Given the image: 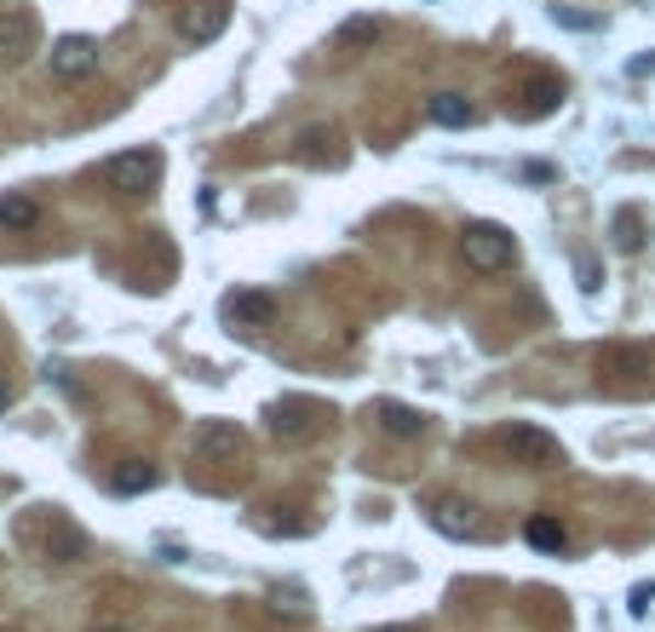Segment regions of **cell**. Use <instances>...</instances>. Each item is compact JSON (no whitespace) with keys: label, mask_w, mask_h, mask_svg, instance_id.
<instances>
[{"label":"cell","mask_w":655,"mask_h":632,"mask_svg":"<svg viewBox=\"0 0 655 632\" xmlns=\"http://www.w3.org/2000/svg\"><path fill=\"white\" fill-rule=\"evenodd\" d=\"M374 35H380V18H351L345 30H340V41H345V46H357V41H374Z\"/></svg>","instance_id":"d6986e66"},{"label":"cell","mask_w":655,"mask_h":632,"mask_svg":"<svg viewBox=\"0 0 655 632\" xmlns=\"http://www.w3.org/2000/svg\"><path fill=\"white\" fill-rule=\"evenodd\" d=\"M224 23H231V7H224V0H201V7H190V12L179 18V35H185L190 46H208V41L224 35Z\"/></svg>","instance_id":"52a82bcc"},{"label":"cell","mask_w":655,"mask_h":632,"mask_svg":"<svg viewBox=\"0 0 655 632\" xmlns=\"http://www.w3.org/2000/svg\"><path fill=\"white\" fill-rule=\"evenodd\" d=\"M30 53H35V18L12 7L7 18H0V58L18 64V58H30Z\"/></svg>","instance_id":"9c48e42d"},{"label":"cell","mask_w":655,"mask_h":632,"mask_svg":"<svg viewBox=\"0 0 655 632\" xmlns=\"http://www.w3.org/2000/svg\"><path fill=\"white\" fill-rule=\"evenodd\" d=\"M615 247H621V253H639V247H644V224H639L633 208L615 213Z\"/></svg>","instance_id":"ac0fdd59"},{"label":"cell","mask_w":655,"mask_h":632,"mask_svg":"<svg viewBox=\"0 0 655 632\" xmlns=\"http://www.w3.org/2000/svg\"><path fill=\"white\" fill-rule=\"evenodd\" d=\"M552 18H558V23H569V30H598V18H587V12H569V7H552Z\"/></svg>","instance_id":"ffe728a7"},{"label":"cell","mask_w":655,"mask_h":632,"mask_svg":"<svg viewBox=\"0 0 655 632\" xmlns=\"http://www.w3.org/2000/svg\"><path fill=\"white\" fill-rule=\"evenodd\" d=\"M639 7H655V0H639Z\"/></svg>","instance_id":"4316f807"},{"label":"cell","mask_w":655,"mask_h":632,"mask_svg":"<svg viewBox=\"0 0 655 632\" xmlns=\"http://www.w3.org/2000/svg\"><path fill=\"white\" fill-rule=\"evenodd\" d=\"M340 133H328V126H311V133L306 138H299V156H306V162H340Z\"/></svg>","instance_id":"e0dca14e"},{"label":"cell","mask_w":655,"mask_h":632,"mask_svg":"<svg viewBox=\"0 0 655 632\" xmlns=\"http://www.w3.org/2000/svg\"><path fill=\"white\" fill-rule=\"evenodd\" d=\"M575 276H581V293H598L603 282H598V265L592 259H581V265H575Z\"/></svg>","instance_id":"44dd1931"},{"label":"cell","mask_w":655,"mask_h":632,"mask_svg":"<svg viewBox=\"0 0 655 632\" xmlns=\"http://www.w3.org/2000/svg\"><path fill=\"white\" fill-rule=\"evenodd\" d=\"M219 311H224V322H236V328H265L270 311H276V299L259 293V288H236V293L219 299Z\"/></svg>","instance_id":"ba28073f"},{"label":"cell","mask_w":655,"mask_h":632,"mask_svg":"<svg viewBox=\"0 0 655 632\" xmlns=\"http://www.w3.org/2000/svg\"><path fill=\"white\" fill-rule=\"evenodd\" d=\"M626 69H633V75H655V53H650V58H633Z\"/></svg>","instance_id":"603a6c76"},{"label":"cell","mask_w":655,"mask_h":632,"mask_svg":"<svg viewBox=\"0 0 655 632\" xmlns=\"http://www.w3.org/2000/svg\"><path fill=\"white\" fill-rule=\"evenodd\" d=\"M110 489H115V495H144V489H156V466H149V461H121V466L110 472Z\"/></svg>","instance_id":"7c38bea8"},{"label":"cell","mask_w":655,"mask_h":632,"mask_svg":"<svg viewBox=\"0 0 655 632\" xmlns=\"http://www.w3.org/2000/svg\"><path fill=\"white\" fill-rule=\"evenodd\" d=\"M162 149H121V156L104 162V185L121 190V196H144L149 185L162 179Z\"/></svg>","instance_id":"277c9868"},{"label":"cell","mask_w":655,"mask_h":632,"mask_svg":"<svg viewBox=\"0 0 655 632\" xmlns=\"http://www.w3.org/2000/svg\"><path fill=\"white\" fill-rule=\"evenodd\" d=\"M523 535H529V546H535V552H564L569 546V529L558 518H529Z\"/></svg>","instance_id":"4fadbf2b"},{"label":"cell","mask_w":655,"mask_h":632,"mask_svg":"<svg viewBox=\"0 0 655 632\" xmlns=\"http://www.w3.org/2000/svg\"><path fill=\"white\" fill-rule=\"evenodd\" d=\"M92 69H98V41H87V35L53 41V75L58 81H81V75H92Z\"/></svg>","instance_id":"8992f818"},{"label":"cell","mask_w":655,"mask_h":632,"mask_svg":"<svg viewBox=\"0 0 655 632\" xmlns=\"http://www.w3.org/2000/svg\"><path fill=\"white\" fill-rule=\"evenodd\" d=\"M500 448L512 454V466H529V472L564 466V443L552 437V432H541V425H529V420L507 425V432H500Z\"/></svg>","instance_id":"6da1fadb"},{"label":"cell","mask_w":655,"mask_h":632,"mask_svg":"<svg viewBox=\"0 0 655 632\" xmlns=\"http://www.w3.org/2000/svg\"><path fill=\"white\" fill-rule=\"evenodd\" d=\"M317 402H306V397H288V402H276V409H270V432L276 437H306L311 432V425H317Z\"/></svg>","instance_id":"30bf717a"},{"label":"cell","mask_w":655,"mask_h":632,"mask_svg":"<svg viewBox=\"0 0 655 632\" xmlns=\"http://www.w3.org/2000/svg\"><path fill=\"white\" fill-rule=\"evenodd\" d=\"M35 219H41V208L30 196H0V224L7 231H35Z\"/></svg>","instance_id":"2e32d148"},{"label":"cell","mask_w":655,"mask_h":632,"mask_svg":"<svg viewBox=\"0 0 655 632\" xmlns=\"http://www.w3.org/2000/svg\"><path fill=\"white\" fill-rule=\"evenodd\" d=\"M92 632H133V627H115V621H104V627H92Z\"/></svg>","instance_id":"d4e9b609"},{"label":"cell","mask_w":655,"mask_h":632,"mask_svg":"<svg viewBox=\"0 0 655 632\" xmlns=\"http://www.w3.org/2000/svg\"><path fill=\"white\" fill-rule=\"evenodd\" d=\"M523 98H529V104H523L518 115H523V121H541V115H552V110L564 104V87H558V81H535Z\"/></svg>","instance_id":"9a60e30c"},{"label":"cell","mask_w":655,"mask_h":632,"mask_svg":"<svg viewBox=\"0 0 655 632\" xmlns=\"http://www.w3.org/2000/svg\"><path fill=\"white\" fill-rule=\"evenodd\" d=\"M425 110H432V121H437V126H471V121H477V110L466 104L460 92H437Z\"/></svg>","instance_id":"5bb4252c"},{"label":"cell","mask_w":655,"mask_h":632,"mask_svg":"<svg viewBox=\"0 0 655 632\" xmlns=\"http://www.w3.org/2000/svg\"><path fill=\"white\" fill-rule=\"evenodd\" d=\"M460 247H466V265L484 270V276L512 270V259H518V242H512V231H500V224H466Z\"/></svg>","instance_id":"3957f363"},{"label":"cell","mask_w":655,"mask_h":632,"mask_svg":"<svg viewBox=\"0 0 655 632\" xmlns=\"http://www.w3.org/2000/svg\"><path fill=\"white\" fill-rule=\"evenodd\" d=\"M7 402H12V391H7V379H0V409H7Z\"/></svg>","instance_id":"484cf974"},{"label":"cell","mask_w":655,"mask_h":632,"mask_svg":"<svg viewBox=\"0 0 655 632\" xmlns=\"http://www.w3.org/2000/svg\"><path fill=\"white\" fill-rule=\"evenodd\" d=\"M420 512H425V523H432L437 535H448V541H484V518H477V506L460 500V495H425Z\"/></svg>","instance_id":"7a4b0ae2"},{"label":"cell","mask_w":655,"mask_h":632,"mask_svg":"<svg viewBox=\"0 0 655 632\" xmlns=\"http://www.w3.org/2000/svg\"><path fill=\"white\" fill-rule=\"evenodd\" d=\"M626 603H633V616H650L655 610V587H633V598H626Z\"/></svg>","instance_id":"7402d4cb"},{"label":"cell","mask_w":655,"mask_h":632,"mask_svg":"<svg viewBox=\"0 0 655 632\" xmlns=\"http://www.w3.org/2000/svg\"><path fill=\"white\" fill-rule=\"evenodd\" d=\"M374 632H420V627H409V621H397V627H374Z\"/></svg>","instance_id":"cb8c5ba5"},{"label":"cell","mask_w":655,"mask_h":632,"mask_svg":"<svg viewBox=\"0 0 655 632\" xmlns=\"http://www.w3.org/2000/svg\"><path fill=\"white\" fill-rule=\"evenodd\" d=\"M190 448L201 454V461H236L242 454V425L236 420H201Z\"/></svg>","instance_id":"5b68a950"},{"label":"cell","mask_w":655,"mask_h":632,"mask_svg":"<svg viewBox=\"0 0 655 632\" xmlns=\"http://www.w3.org/2000/svg\"><path fill=\"white\" fill-rule=\"evenodd\" d=\"M374 420H380V432L386 437H420L425 432V414L420 409H409V402H374Z\"/></svg>","instance_id":"8fae6325"}]
</instances>
